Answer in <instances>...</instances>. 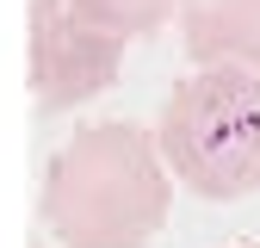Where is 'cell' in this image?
Returning a JSON list of instances; mask_svg holds the SVG:
<instances>
[{
    "label": "cell",
    "mask_w": 260,
    "mask_h": 248,
    "mask_svg": "<svg viewBox=\"0 0 260 248\" xmlns=\"http://www.w3.org/2000/svg\"><path fill=\"white\" fill-rule=\"evenodd\" d=\"M168 162L130 118H100L50 155L44 224L62 248H143L168 224Z\"/></svg>",
    "instance_id": "6da1fadb"
},
{
    "label": "cell",
    "mask_w": 260,
    "mask_h": 248,
    "mask_svg": "<svg viewBox=\"0 0 260 248\" xmlns=\"http://www.w3.org/2000/svg\"><path fill=\"white\" fill-rule=\"evenodd\" d=\"M155 149L199 199L260 193V75L199 69L186 75L155 124Z\"/></svg>",
    "instance_id": "7a4b0ae2"
},
{
    "label": "cell",
    "mask_w": 260,
    "mask_h": 248,
    "mask_svg": "<svg viewBox=\"0 0 260 248\" xmlns=\"http://www.w3.org/2000/svg\"><path fill=\"white\" fill-rule=\"evenodd\" d=\"M124 38L93 31L75 0H31V93L38 106H81L87 93L112 87Z\"/></svg>",
    "instance_id": "3957f363"
},
{
    "label": "cell",
    "mask_w": 260,
    "mask_h": 248,
    "mask_svg": "<svg viewBox=\"0 0 260 248\" xmlns=\"http://www.w3.org/2000/svg\"><path fill=\"white\" fill-rule=\"evenodd\" d=\"M186 56L199 69L260 75V0H192L186 7Z\"/></svg>",
    "instance_id": "277c9868"
},
{
    "label": "cell",
    "mask_w": 260,
    "mask_h": 248,
    "mask_svg": "<svg viewBox=\"0 0 260 248\" xmlns=\"http://www.w3.org/2000/svg\"><path fill=\"white\" fill-rule=\"evenodd\" d=\"M180 7H186V0H75V13H81L93 31H106V38L155 31V25H168Z\"/></svg>",
    "instance_id": "5b68a950"
},
{
    "label": "cell",
    "mask_w": 260,
    "mask_h": 248,
    "mask_svg": "<svg viewBox=\"0 0 260 248\" xmlns=\"http://www.w3.org/2000/svg\"><path fill=\"white\" fill-rule=\"evenodd\" d=\"M236 248H260V242H236Z\"/></svg>",
    "instance_id": "8992f818"
}]
</instances>
